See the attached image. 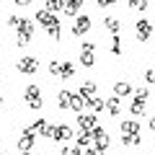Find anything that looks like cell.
Returning a JSON list of instances; mask_svg holds the SVG:
<instances>
[{
  "label": "cell",
  "mask_w": 155,
  "mask_h": 155,
  "mask_svg": "<svg viewBox=\"0 0 155 155\" xmlns=\"http://www.w3.org/2000/svg\"><path fill=\"white\" fill-rule=\"evenodd\" d=\"M104 26L111 31V36H116V34L122 31V23H119V18H116V16H106L104 18Z\"/></svg>",
  "instance_id": "ffe728a7"
},
{
  "label": "cell",
  "mask_w": 155,
  "mask_h": 155,
  "mask_svg": "<svg viewBox=\"0 0 155 155\" xmlns=\"http://www.w3.org/2000/svg\"><path fill=\"white\" fill-rule=\"evenodd\" d=\"M49 75H60V60H49Z\"/></svg>",
  "instance_id": "f1b7e54d"
},
{
  "label": "cell",
  "mask_w": 155,
  "mask_h": 155,
  "mask_svg": "<svg viewBox=\"0 0 155 155\" xmlns=\"http://www.w3.org/2000/svg\"><path fill=\"white\" fill-rule=\"evenodd\" d=\"M18 8H26V5H31V0H13Z\"/></svg>",
  "instance_id": "d6a6232c"
},
{
  "label": "cell",
  "mask_w": 155,
  "mask_h": 155,
  "mask_svg": "<svg viewBox=\"0 0 155 155\" xmlns=\"http://www.w3.org/2000/svg\"><path fill=\"white\" fill-rule=\"evenodd\" d=\"M96 3H98V8L104 11V8H111V5L116 3V0H96Z\"/></svg>",
  "instance_id": "f546056e"
},
{
  "label": "cell",
  "mask_w": 155,
  "mask_h": 155,
  "mask_svg": "<svg viewBox=\"0 0 155 155\" xmlns=\"http://www.w3.org/2000/svg\"><path fill=\"white\" fill-rule=\"evenodd\" d=\"M153 78H155V70H153V67H147V72H145V80H147V83H153Z\"/></svg>",
  "instance_id": "4dcf8cb0"
},
{
  "label": "cell",
  "mask_w": 155,
  "mask_h": 155,
  "mask_svg": "<svg viewBox=\"0 0 155 155\" xmlns=\"http://www.w3.org/2000/svg\"><path fill=\"white\" fill-rule=\"evenodd\" d=\"M78 124H80V132H91L93 127H98V116L96 114H78Z\"/></svg>",
  "instance_id": "7c38bea8"
},
{
  "label": "cell",
  "mask_w": 155,
  "mask_h": 155,
  "mask_svg": "<svg viewBox=\"0 0 155 155\" xmlns=\"http://www.w3.org/2000/svg\"><path fill=\"white\" fill-rule=\"evenodd\" d=\"M62 80H70V78H75V62H60V75Z\"/></svg>",
  "instance_id": "ac0fdd59"
},
{
  "label": "cell",
  "mask_w": 155,
  "mask_h": 155,
  "mask_svg": "<svg viewBox=\"0 0 155 155\" xmlns=\"http://www.w3.org/2000/svg\"><path fill=\"white\" fill-rule=\"evenodd\" d=\"M34 21H36L41 28H49V26H57V23H60V18H57L54 13L44 11V8H39V11H36V16H34Z\"/></svg>",
  "instance_id": "9c48e42d"
},
{
  "label": "cell",
  "mask_w": 155,
  "mask_h": 155,
  "mask_svg": "<svg viewBox=\"0 0 155 155\" xmlns=\"http://www.w3.org/2000/svg\"><path fill=\"white\" fill-rule=\"evenodd\" d=\"M78 96H80V98H93L96 96V83L93 80H83V85H80V88H78Z\"/></svg>",
  "instance_id": "2e32d148"
},
{
  "label": "cell",
  "mask_w": 155,
  "mask_h": 155,
  "mask_svg": "<svg viewBox=\"0 0 155 155\" xmlns=\"http://www.w3.org/2000/svg\"><path fill=\"white\" fill-rule=\"evenodd\" d=\"M91 31V16H75V23H72V36H85V34Z\"/></svg>",
  "instance_id": "30bf717a"
},
{
  "label": "cell",
  "mask_w": 155,
  "mask_h": 155,
  "mask_svg": "<svg viewBox=\"0 0 155 155\" xmlns=\"http://www.w3.org/2000/svg\"><path fill=\"white\" fill-rule=\"evenodd\" d=\"M34 142H36L34 129L31 127H23L21 129V137H18V150H21V153H28V150H34Z\"/></svg>",
  "instance_id": "52a82bcc"
},
{
  "label": "cell",
  "mask_w": 155,
  "mask_h": 155,
  "mask_svg": "<svg viewBox=\"0 0 155 155\" xmlns=\"http://www.w3.org/2000/svg\"><path fill=\"white\" fill-rule=\"evenodd\" d=\"M23 98H26L28 109H34V111H39L44 106V96H41V88H39L36 83H28L26 88H23Z\"/></svg>",
  "instance_id": "7a4b0ae2"
},
{
  "label": "cell",
  "mask_w": 155,
  "mask_h": 155,
  "mask_svg": "<svg viewBox=\"0 0 155 155\" xmlns=\"http://www.w3.org/2000/svg\"><path fill=\"white\" fill-rule=\"evenodd\" d=\"M83 3L85 0H62V13H65L67 18H75L78 11L83 8Z\"/></svg>",
  "instance_id": "4fadbf2b"
},
{
  "label": "cell",
  "mask_w": 155,
  "mask_h": 155,
  "mask_svg": "<svg viewBox=\"0 0 155 155\" xmlns=\"http://www.w3.org/2000/svg\"><path fill=\"white\" fill-rule=\"evenodd\" d=\"M75 137V132H72V127L70 124H52V142H57V145H65V142H70V140Z\"/></svg>",
  "instance_id": "3957f363"
},
{
  "label": "cell",
  "mask_w": 155,
  "mask_h": 155,
  "mask_svg": "<svg viewBox=\"0 0 155 155\" xmlns=\"http://www.w3.org/2000/svg\"><path fill=\"white\" fill-rule=\"evenodd\" d=\"M142 142V134H122V145L124 147H134Z\"/></svg>",
  "instance_id": "7402d4cb"
},
{
  "label": "cell",
  "mask_w": 155,
  "mask_h": 155,
  "mask_svg": "<svg viewBox=\"0 0 155 155\" xmlns=\"http://www.w3.org/2000/svg\"><path fill=\"white\" fill-rule=\"evenodd\" d=\"M85 106H88V101H85V98H80L78 93H72V98H70V111H75V114H83V111H85Z\"/></svg>",
  "instance_id": "d6986e66"
},
{
  "label": "cell",
  "mask_w": 155,
  "mask_h": 155,
  "mask_svg": "<svg viewBox=\"0 0 155 155\" xmlns=\"http://www.w3.org/2000/svg\"><path fill=\"white\" fill-rule=\"evenodd\" d=\"M0 155H5V153H0Z\"/></svg>",
  "instance_id": "8d00e7d4"
},
{
  "label": "cell",
  "mask_w": 155,
  "mask_h": 155,
  "mask_svg": "<svg viewBox=\"0 0 155 155\" xmlns=\"http://www.w3.org/2000/svg\"><path fill=\"white\" fill-rule=\"evenodd\" d=\"M104 111H109L111 116H119V111H122V98H116V96H109V98L104 101Z\"/></svg>",
  "instance_id": "5bb4252c"
},
{
  "label": "cell",
  "mask_w": 155,
  "mask_h": 155,
  "mask_svg": "<svg viewBox=\"0 0 155 155\" xmlns=\"http://www.w3.org/2000/svg\"><path fill=\"white\" fill-rule=\"evenodd\" d=\"M0 106H3V96H0Z\"/></svg>",
  "instance_id": "e575fe53"
},
{
  "label": "cell",
  "mask_w": 155,
  "mask_h": 155,
  "mask_svg": "<svg viewBox=\"0 0 155 155\" xmlns=\"http://www.w3.org/2000/svg\"><path fill=\"white\" fill-rule=\"evenodd\" d=\"M75 145H78L80 150H85V147L91 145V134H88V132H80V134L75 137Z\"/></svg>",
  "instance_id": "d4e9b609"
},
{
  "label": "cell",
  "mask_w": 155,
  "mask_h": 155,
  "mask_svg": "<svg viewBox=\"0 0 155 155\" xmlns=\"http://www.w3.org/2000/svg\"><path fill=\"white\" fill-rule=\"evenodd\" d=\"M101 155H109V153H101Z\"/></svg>",
  "instance_id": "d590c367"
},
{
  "label": "cell",
  "mask_w": 155,
  "mask_h": 155,
  "mask_svg": "<svg viewBox=\"0 0 155 155\" xmlns=\"http://www.w3.org/2000/svg\"><path fill=\"white\" fill-rule=\"evenodd\" d=\"M16 70L23 72V75H34V72L39 70V60H36V57H31V54H28V57H21V60L16 62Z\"/></svg>",
  "instance_id": "ba28073f"
},
{
  "label": "cell",
  "mask_w": 155,
  "mask_h": 155,
  "mask_svg": "<svg viewBox=\"0 0 155 155\" xmlns=\"http://www.w3.org/2000/svg\"><path fill=\"white\" fill-rule=\"evenodd\" d=\"M119 129H122V134H142V127H140V122H134V119H124V122L119 124Z\"/></svg>",
  "instance_id": "9a60e30c"
},
{
  "label": "cell",
  "mask_w": 155,
  "mask_h": 155,
  "mask_svg": "<svg viewBox=\"0 0 155 155\" xmlns=\"http://www.w3.org/2000/svg\"><path fill=\"white\" fill-rule=\"evenodd\" d=\"M28 127L34 129V134H41L44 140H49V137H52V122H47L44 116H41V119H36V122H31Z\"/></svg>",
  "instance_id": "8fae6325"
},
{
  "label": "cell",
  "mask_w": 155,
  "mask_h": 155,
  "mask_svg": "<svg viewBox=\"0 0 155 155\" xmlns=\"http://www.w3.org/2000/svg\"><path fill=\"white\" fill-rule=\"evenodd\" d=\"M18 18H21V16H8V26H11V28H16V23H18Z\"/></svg>",
  "instance_id": "1f68e13d"
},
{
  "label": "cell",
  "mask_w": 155,
  "mask_h": 155,
  "mask_svg": "<svg viewBox=\"0 0 155 155\" xmlns=\"http://www.w3.org/2000/svg\"><path fill=\"white\" fill-rule=\"evenodd\" d=\"M109 49H111V54H116V57H119V54H124L122 36H119V34H116V36H111V47H109Z\"/></svg>",
  "instance_id": "603a6c76"
},
{
  "label": "cell",
  "mask_w": 155,
  "mask_h": 155,
  "mask_svg": "<svg viewBox=\"0 0 155 155\" xmlns=\"http://www.w3.org/2000/svg\"><path fill=\"white\" fill-rule=\"evenodd\" d=\"M114 96H116V98H122V96H132V83H127V80L114 83Z\"/></svg>",
  "instance_id": "e0dca14e"
},
{
  "label": "cell",
  "mask_w": 155,
  "mask_h": 155,
  "mask_svg": "<svg viewBox=\"0 0 155 155\" xmlns=\"http://www.w3.org/2000/svg\"><path fill=\"white\" fill-rule=\"evenodd\" d=\"M31 39H34V23L28 18H18V23H16V44L26 47Z\"/></svg>",
  "instance_id": "6da1fadb"
},
{
  "label": "cell",
  "mask_w": 155,
  "mask_h": 155,
  "mask_svg": "<svg viewBox=\"0 0 155 155\" xmlns=\"http://www.w3.org/2000/svg\"><path fill=\"white\" fill-rule=\"evenodd\" d=\"M96 49H98L96 41H83V47H80V65L83 67H93L96 65Z\"/></svg>",
  "instance_id": "5b68a950"
},
{
  "label": "cell",
  "mask_w": 155,
  "mask_h": 155,
  "mask_svg": "<svg viewBox=\"0 0 155 155\" xmlns=\"http://www.w3.org/2000/svg\"><path fill=\"white\" fill-rule=\"evenodd\" d=\"M88 106L93 109V114H101V111H104V98L93 96V98H88Z\"/></svg>",
  "instance_id": "484cf974"
},
{
  "label": "cell",
  "mask_w": 155,
  "mask_h": 155,
  "mask_svg": "<svg viewBox=\"0 0 155 155\" xmlns=\"http://www.w3.org/2000/svg\"><path fill=\"white\" fill-rule=\"evenodd\" d=\"M129 8H134V11H147L150 8V0H129Z\"/></svg>",
  "instance_id": "83f0119b"
},
{
  "label": "cell",
  "mask_w": 155,
  "mask_h": 155,
  "mask_svg": "<svg viewBox=\"0 0 155 155\" xmlns=\"http://www.w3.org/2000/svg\"><path fill=\"white\" fill-rule=\"evenodd\" d=\"M47 31V36L52 39V41H60L62 39V23H57V26H49V28H44Z\"/></svg>",
  "instance_id": "cb8c5ba5"
},
{
  "label": "cell",
  "mask_w": 155,
  "mask_h": 155,
  "mask_svg": "<svg viewBox=\"0 0 155 155\" xmlns=\"http://www.w3.org/2000/svg\"><path fill=\"white\" fill-rule=\"evenodd\" d=\"M134 34H137V41H150V39H153V21H150V18H140L137 23H134Z\"/></svg>",
  "instance_id": "8992f818"
},
{
  "label": "cell",
  "mask_w": 155,
  "mask_h": 155,
  "mask_svg": "<svg viewBox=\"0 0 155 155\" xmlns=\"http://www.w3.org/2000/svg\"><path fill=\"white\" fill-rule=\"evenodd\" d=\"M147 98H150V91L147 88L134 91V98H132V104H129V111H132L134 116H142L145 114V106H147Z\"/></svg>",
  "instance_id": "277c9868"
},
{
  "label": "cell",
  "mask_w": 155,
  "mask_h": 155,
  "mask_svg": "<svg viewBox=\"0 0 155 155\" xmlns=\"http://www.w3.org/2000/svg\"><path fill=\"white\" fill-rule=\"evenodd\" d=\"M21 155H36V153H34V150H28V153H21Z\"/></svg>",
  "instance_id": "836d02e7"
},
{
  "label": "cell",
  "mask_w": 155,
  "mask_h": 155,
  "mask_svg": "<svg viewBox=\"0 0 155 155\" xmlns=\"http://www.w3.org/2000/svg\"><path fill=\"white\" fill-rule=\"evenodd\" d=\"M70 98H72V91L62 88L60 93H57V104H60V109H70Z\"/></svg>",
  "instance_id": "44dd1931"
},
{
  "label": "cell",
  "mask_w": 155,
  "mask_h": 155,
  "mask_svg": "<svg viewBox=\"0 0 155 155\" xmlns=\"http://www.w3.org/2000/svg\"><path fill=\"white\" fill-rule=\"evenodd\" d=\"M44 11H49V13H60L62 11V0H47V5H44Z\"/></svg>",
  "instance_id": "4316f807"
}]
</instances>
